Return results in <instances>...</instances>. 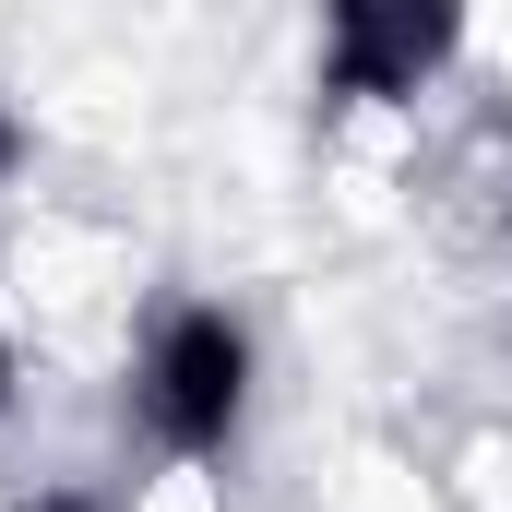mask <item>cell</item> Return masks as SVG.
I'll use <instances>...</instances> for the list:
<instances>
[{"label": "cell", "mask_w": 512, "mask_h": 512, "mask_svg": "<svg viewBox=\"0 0 512 512\" xmlns=\"http://www.w3.org/2000/svg\"><path fill=\"white\" fill-rule=\"evenodd\" d=\"M251 322L215 310V298H167L131 346V429L167 453V465H227L239 429H251Z\"/></svg>", "instance_id": "obj_1"}, {"label": "cell", "mask_w": 512, "mask_h": 512, "mask_svg": "<svg viewBox=\"0 0 512 512\" xmlns=\"http://www.w3.org/2000/svg\"><path fill=\"white\" fill-rule=\"evenodd\" d=\"M453 48H465V12H441V0H334V24H322V84L393 108V96H417Z\"/></svg>", "instance_id": "obj_2"}, {"label": "cell", "mask_w": 512, "mask_h": 512, "mask_svg": "<svg viewBox=\"0 0 512 512\" xmlns=\"http://www.w3.org/2000/svg\"><path fill=\"white\" fill-rule=\"evenodd\" d=\"M24 512H120V501H108V489H36Z\"/></svg>", "instance_id": "obj_3"}, {"label": "cell", "mask_w": 512, "mask_h": 512, "mask_svg": "<svg viewBox=\"0 0 512 512\" xmlns=\"http://www.w3.org/2000/svg\"><path fill=\"white\" fill-rule=\"evenodd\" d=\"M12 167H24V120L0 108V191H12Z\"/></svg>", "instance_id": "obj_4"}, {"label": "cell", "mask_w": 512, "mask_h": 512, "mask_svg": "<svg viewBox=\"0 0 512 512\" xmlns=\"http://www.w3.org/2000/svg\"><path fill=\"white\" fill-rule=\"evenodd\" d=\"M0 417H12V334H0Z\"/></svg>", "instance_id": "obj_5"}]
</instances>
